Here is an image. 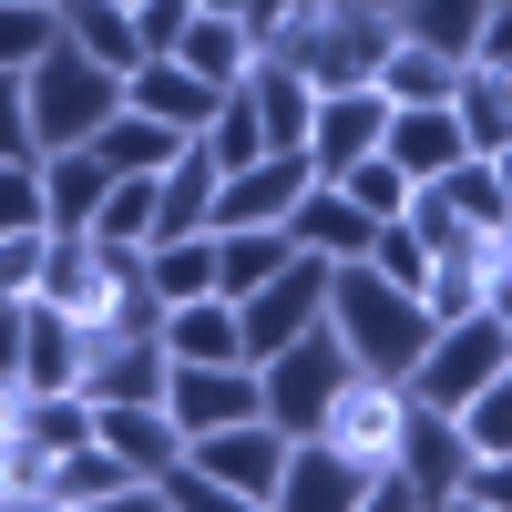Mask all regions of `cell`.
Listing matches in <instances>:
<instances>
[{"mask_svg":"<svg viewBox=\"0 0 512 512\" xmlns=\"http://www.w3.org/2000/svg\"><path fill=\"white\" fill-rule=\"evenodd\" d=\"M328 328L349 338V359L379 369V379H410L420 349H431V308H420L410 287H390L369 256H338L328 267Z\"/></svg>","mask_w":512,"mask_h":512,"instance_id":"obj_1","label":"cell"},{"mask_svg":"<svg viewBox=\"0 0 512 512\" xmlns=\"http://www.w3.org/2000/svg\"><path fill=\"white\" fill-rule=\"evenodd\" d=\"M21 93H31V144L62 154V144H93L103 123L123 113V72L93 62V52H72V41H52V52L21 72Z\"/></svg>","mask_w":512,"mask_h":512,"instance_id":"obj_2","label":"cell"},{"mask_svg":"<svg viewBox=\"0 0 512 512\" xmlns=\"http://www.w3.org/2000/svg\"><path fill=\"white\" fill-rule=\"evenodd\" d=\"M349 379H359V359H349V338H338L328 318H318V328H297L287 349L256 359V390H267V420H277V431H318L328 400L349 390Z\"/></svg>","mask_w":512,"mask_h":512,"instance_id":"obj_3","label":"cell"},{"mask_svg":"<svg viewBox=\"0 0 512 512\" xmlns=\"http://www.w3.org/2000/svg\"><path fill=\"white\" fill-rule=\"evenodd\" d=\"M492 369H512V328H502L492 308H472V318L431 328V349H420V369L400 379V390H410V400H441V410H461V400H472Z\"/></svg>","mask_w":512,"mask_h":512,"instance_id":"obj_4","label":"cell"},{"mask_svg":"<svg viewBox=\"0 0 512 512\" xmlns=\"http://www.w3.org/2000/svg\"><path fill=\"white\" fill-rule=\"evenodd\" d=\"M390 472L410 482V512H451L461 472H472V441L441 400H400V441H390Z\"/></svg>","mask_w":512,"mask_h":512,"instance_id":"obj_5","label":"cell"},{"mask_svg":"<svg viewBox=\"0 0 512 512\" xmlns=\"http://www.w3.org/2000/svg\"><path fill=\"white\" fill-rule=\"evenodd\" d=\"M328 318V256L318 246H297L277 277H256L246 297H236V328H246V359H267V349H287L297 328H318Z\"/></svg>","mask_w":512,"mask_h":512,"instance_id":"obj_6","label":"cell"},{"mask_svg":"<svg viewBox=\"0 0 512 512\" xmlns=\"http://www.w3.org/2000/svg\"><path fill=\"white\" fill-rule=\"evenodd\" d=\"M185 451H195L205 472L226 482V502H236V512H267V502H277V472H287V431H277L267 410H256V420H216V431H195Z\"/></svg>","mask_w":512,"mask_h":512,"instance_id":"obj_7","label":"cell"},{"mask_svg":"<svg viewBox=\"0 0 512 512\" xmlns=\"http://www.w3.org/2000/svg\"><path fill=\"white\" fill-rule=\"evenodd\" d=\"M164 410L175 431H216V420H256L267 390H256V359H164Z\"/></svg>","mask_w":512,"mask_h":512,"instance_id":"obj_8","label":"cell"},{"mask_svg":"<svg viewBox=\"0 0 512 512\" xmlns=\"http://www.w3.org/2000/svg\"><path fill=\"white\" fill-rule=\"evenodd\" d=\"M359 492H369L359 451H338L328 431H287V472H277L267 512H359Z\"/></svg>","mask_w":512,"mask_h":512,"instance_id":"obj_9","label":"cell"},{"mask_svg":"<svg viewBox=\"0 0 512 512\" xmlns=\"http://www.w3.org/2000/svg\"><path fill=\"white\" fill-rule=\"evenodd\" d=\"M308 185H318L308 154H256V164H236V175H216V216L205 226H287V205Z\"/></svg>","mask_w":512,"mask_h":512,"instance_id":"obj_10","label":"cell"},{"mask_svg":"<svg viewBox=\"0 0 512 512\" xmlns=\"http://www.w3.org/2000/svg\"><path fill=\"white\" fill-rule=\"evenodd\" d=\"M379 134H390V93H379V82H338V93H318V113H308V164L338 175V164L379 154Z\"/></svg>","mask_w":512,"mask_h":512,"instance_id":"obj_11","label":"cell"},{"mask_svg":"<svg viewBox=\"0 0 512 512\" xmlns=\"http://www.w3.org/2000/svg\"><path fill=\"white\" fill-rule=\"evenodd\" d=\"M400 400H410L400 379H379V369H359L349 390L328 400V420H318V431H328L338 451H359L369 472H379V461H390V441H400Z\"/></svg>","mask_w":512,"mask_h":512,"instance_id":"obj_12","label":"cell"},{"mask_svg":"<svg viewBox=\"0 0 512 512\" xmlns=\"http://www.w3.org/2000/svg\"><path fill=\"white\" fill-rule=\"evenodd\" d=\"M379 154H390L410 185H441L472 144H461V113H451V103H390V134H379Z\"/></svg>","mask_w":512,"mask_h":512,"instance_id":"obj_13","label":"cell"},{"mask_svg":"<svg viewBox=\"0 0 512 512\" xmlns=\"http://www.w3.org/2000/svg\"><path fill=\"white\" fill-rule=\"evenodd\" d=\"M123 103H134V113H154V123H175V134H205V123H216V82H195L175 52H144L134 72H123Z\"/></svg>","mask_w":512,"mask_h":512,"instance_id":"obj_14","label":"cell"},{"mask_svg":"<svg viewBox=\"0 0 512 512\" xmlns=\"http://www.w3.org/2000/svg\"><path fill=\"white\" fill-rule=\"evenodd\" d=\"M246 103H256V123H267V154H308V113H318V82L297 72V62L256 52V62H246Z\"/></svg>","mask_w":512,"mask_h":512,"instance_id":"obj_15","label":"cell"},{"mask_svg":"<svg viewBox=\"0 0 512 512\" xmlns=\"http://www.w3.org/2000/svg\"><path fill=\"white\" fill-rule=\"evenodd\" d=\"M93 441H103V451H123L144 482L185 451V431H175V410H164V400H93Z\"/></svg>","mask_w":512,"mask_h":512,"instance_id":"obj_16","label":"cell"},{"mask_svg":"<svg viewBox=\"0 0 512 512\" xmlns=\"http://www.w3.org/2000/svg\"><path fill=\"white\" fill-rule=\"evenodd\" d=\"M103 185H113V164H103L93 144H62V154H41V216H52L62 236H82V226H93Z\"/></svg>","mask_w":512,"mask_h":512,"instance_id":"obj_17","label":"cell"},{"mask_svg":"<svg viewBox=\"0 0 512 512\" xmlns=\"http://www.w3.org/2000/svg\"><path fill=\"white\" fill-rule=\"evenodd\" d=\"M287 236H297V246H318V256H328V267H338V256H369V236H379V226H369V216H359V205H349V195H338V185L318 175L308 195H297V205H287Z\"/></svg>","mask_w":512,"mask_h":512,"instance_id":"obj_18","label":"cell"},{"mask_svg":"<svg viewBox=\"0 0 512 512\" xmlns=\"http://www.w3.org/2000/svg\"><path fill=\"white\" fill-rule=\"evenodd\" d=\"M164 359H246L236 297H175L164 308Z\"/></svg>","mask_w":512,"mask_h":512,"instance_id":"obj_19","label":"cell"},{"mask_svg":"<svg viewBox=\"0 0 512 512\" xmlns=\"http://www.w3.org/2000/svg\"><path fill=\"white\" fill-rule=\"evenodd\" d=\"M451 113H461V144H472V154H502V144H512V72H492V62H461V82H451Z\"/></svg>","mask_w":512,"mask_h":512,"instance_id":"obj_20","label":"cell"},{"mask_svg":"<svg viewBox=\"0 0 512 512\" xmlns=\"http://www.w3.org/2000/svg\"><path fill=\"white\" fill-rule=\"evenodd\" d=\"M175 62H185L195 82H216V93H236L246 62H256V41H246V21H226V11H195L185 41H175Z\"/></svg>","mask_w":512,"mask_h":512,"instance_id":"obj_21","label":"cell"},{"mask_svg":"<svg viewBox=\"0 0 512 512\" xmlns=\"http://www.w3.org/2000/svg\"><path fill=\"white\" fill-rule=\"evenodd\" d=\"M52 11H62V41H72V52H93V62H113V72L144 62L134 11H123V0H52Z\"/></svg>","mask_w":512,"mask_h":512,"instance_id":"obj_22","label":"cell"},{"mask_svg":"<svg viewBox=\"0 0 512 512\" xmlns=\"http://www.w3.org/2000/svg\"><path fill=\"white\" fill-rule=\"evenodd\" d=\"M369 82H379L390 103H451L461 62H451V52H431V41H410V31H400L390 52H379V72H369Z\"/></svg>","mask_w":512,"mask_h":512,"instance_id":"obj_23","label":"cell"},{"mask_svg":"<svg viewBox=\"0 0 512 512\" xmlns=\"http://www.w3.org/2000/svg\"><path fill=\"white\" fill-rule=\"evenodd\" d=\"M175 123H154V113H134V103H123L113 123H103V134H93V154L113 164V175H164V164H175Z\"/></svg>","mask_w":512,"mask_h":512,"instance_id":"obj_24","label":"cell"},{"mask_svg":"<svg viewBox=\"0 0 512 512\" xmlns=\"http://www.w3.org/2000/svg\"><path fill=\"white\" fill-rule=\"evenodd\" d=\"M287 256H297V236H287V226H216V287H226V297H246L256 277H277Z\"/></svg>","mask_w":512,"mask_h":512,"instance_id":"obj_25","label":"cell"},{"mask_svg":"<svg viewBox=\"0 0 512 512\" xmlns=\"http://www.w3.org/2000/svg\"><path fill=\"white\" fill-rule=\"evenodd\" d=\"M82 236H93V246H123V256H144V246H154V175H113Z\"/></svg>","mask_w":512,"mask_h":512,"instance_id":"obj_26","label":"cell"},{"mask_svg":"<svg viewBox=\"0 0 512 512\" xmlns=\"http://www.w3.org/2000/svg\"><path fill=\"white\" fill-rule=\"evenodd\" d=\"M482 11H492V0H400V31H410V41H431V52H451V62H472Z\"/></svg>","mask_w":512,"mask_h":512,"instance_id":"obj_27","label":"cell"},{"mask_svg":"<svg viewBox=\"0 0 512 512\" xmlns=\"http://www.w3.org/2000/svg\"><path fill=\"white\" fill-rule=\"evenodd\" d=\"M328 185H338V195H349V205H359V216H369V226H390V216H400V205H410V175H400V164H390V154H359V164H338V175H328Z\"/></svg>","mask_w":512,"mask_h":512,"instance_id":"obj_28","label":"cell"},{"mask_svg":"<svg viewBox=\"0 0 512 512\" xmlns=\"http://www.w3.org/2000/svg\"><path fill=\"white\" fill-rule=\"evenodd\" d=\"M195 144L216 154V175H236V164H256V154H267V123H256V103H246V82H236V93L216 103V123H205Z\"/></svg>","mask_w":512,"mask_h":512,"instance_id":"obj_29","label":"cell"},{"mask_svg":"<svg viewBox=\"0 0 512 512\" xmlns=\"http://www.w3.org/2000/svg\"><path fill=\"white\" fill-rule=\"evenodd\" d=\"M52 41H62V11H52V0H0V72H31Z\"/></svg>","mask_w":512,"mask_h":512,"instance_id":"obj_30","label":"cell"},{"mask_svg":"<svg viewBox=\"0 0 512 512\" xmlns=\"http://www.w3.org/2000/svg\"><path fill=\"white\" fill-rule=\"evenodd\" d=\"M420 308H431V328L472 318V308H482V256H431V277H420Z\"/></svg>","mask_w":512,"mask_h":512,"instance_id":"obj_31","label":"cell"},{"mask_svg":"<svg viewBox=\"0 0 512 512\" xmlns=\"http://www.w3.org/2000/svg\"><path fill=\"white\" fill-rule=\"evenodd\" d=\"M451 420H461V441H472V451H512V369H492Z\"/></svg>","mask_w":512,"mask_h":512,"instance_id":"obj_32","label":"cell"},{"mask_svg":"<svg viewBox=\"0 0 512 512\" xmlns=\"http://www.w3.org/2000/svg\"><path fill=\"white\" fill-rule=\"evenodd\" d=\"M441 195H451L472 226H502V205H512V195H502V175H492V154H461L451 175H441Z\"/></svg>","mask_w":512,"mask_h":512,"instance_id":"obj_33","label":"cell"},{"mask_svg":"<svg viewBox=\"0 0 512 512\" xmlns=\"http://www.w3.org/2000/svg\"><path fill=\"white\" fill-rule=\"evenodd\" d=\"M369 267L390 277V287H410V297H420V277H431V246H420V236H410V226L390 216V226L369 236Z\"/></svg>","mask_w":512,"mask_h":512,"instance_id":"obj_34","label":"cell"},{"mask_svg":"<svg viewBox=\"0 0 512 512\" xmlns=\"http://www.w3.org/2000/svg\"><path fill=\"white\" fill-rule=\"evenodd\" d=\"M21 226H52V216H41V154L0 164V236H21Z\"/></svg>","mask_w":512,"mask_h":512,"instance_id":"obj_35","label":"cell"},{"mask_svg":"<svg viewBox=\"0 0 512 512\" xmlns=\"http://www.w3.org/2000/svg\"><path fill=\"white\" fill-rule=\"evenodd\" d=\"M451 502H472V512H512V451H472V472H461Z\"/></svg>","mask_w":512,"mask_h":512,"instance_id":"obj_36","label":"cell"},{"mask_svg":"<svg viewBox=\"0 0 512 512\" xmlns=\"http://www.w3.org/2000/svg\"><path fill=\"white\" fill-rule=\"evenodd\" d=\"M41 246H52V226L0 236V297H31V287H41Z\"/></svg>","mask_w":512,"mask_h":512,"instance_id":"obj_37","label":"cell"},{"mask_svg":"<svg viewBox=\"0 0 512 512\" xmlns=\"http://www.w3.org/2000/svg\"><path fill=\"white\" fill-rule=\"evenodd\" d=\"M185 21H195V0H134V41H144V52H175Z\"/></svg>","mask_w":512,"mask_h":512,"instance_id":"obj_38","label":"cell"},{"mask_svg":"<svg viewBox=\"0 0 512 512\" xmlns=\"http://www.w3.org/2000/svg\"><path fill=\"white\" fill-rule=\"evenodd\" d=\"M21 154H41L31 144V93H21V72H0V164H21Z\"/></svg>","mask_w":512,"mask_h":512,"instance_id":"obj_39","label":"cell"},{"mask_svg":"<svg viewBox=\"0 0 512 512\" xmlns=\"http://www.w3.org/2000/svg\"><path fill=\"white\" fill-rule=\"evenodd\" d=\"M472 62L512 72V0H492V11H482V31H472Z\"/></svg>","mask_w":512,"mask_h":512,"instance_id":"obj_40","label":"cell"},{"mask_svg":"<svg viewBox=\"0 0 512 512\" xmlns=\"http://www.w3.org/2000/svg\"><path fill=\"white\" fill-rule=\"evenodd\" d=\"M11 390H21V297L0 308V400H11Z\"/></svg>","mask_w":512,"mask_h":512,"instance_id":"obj_41","label":"cell"},{"mask_svg":"<svg viewBox=\"0 0 512 512\" xmlns=\"http://www.w3.org/2000/svg\"><path fill=\"white\" fill-rule=\"evenodd\" d=\"M195 11H226V21H246V0H195Z\"/></svg>","mask_w":512,"mask_h":512,"instance_id":"obj_42","label":"cell"},{"mask_svg":"<svg viewBox=\"0 0 512 512\" xmlns=\"http://www.w3.org/2000/svg\"><path fill=\"white\" fill-rule=\"evenodd\" d=\"M492 175H502V195H512V144H502V154H492Z\"/></svg>","mask_w":512,"mask_h":512,"instance_id":"obj_43","label":"cell"},{"mask_svg":"<svg viewBox=\"0 0 512 512\" xmlns=\"http://www.w3.org/2000/svg\"><path fill=\"white\" fill-rule=\"evenodd\" d=\"M359 11H390V21H400V0H359Z\"/></svg>","mask_w":512,"mask_h":512,"instance_id":"obj_44","label":"cell"},{"mask_svg":"<svg viewBox=\"0 0 512 512\" xmlns=\"http://www.w3.org/2000/svg\"><path fill=\"white\" fill-rule=\"evenodd\" d=\"M502 246H512V205H502Z\"/></svg>","mask_w":512,"mask_h":512,"instance_id":"obj_45","label":"cell"},{"mask_svg":"<svg viewBox=\"0 0 512 512\" xmlns=\"http://www.w3.org/2000/svg\"><path fill=\"white\" fill-rule=\"evenodd\" d=\"M123 11H134V0H123Z\"/></svg>","mask_w":512,"mask_h":512,"instance_id":"obj_46","label":"cell"}]
</instances>
